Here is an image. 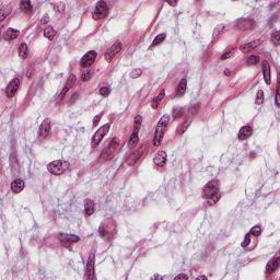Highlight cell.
I'll return each instance as SVG.
<instances>
[{"instance_id":"14","label":"cell","mask_w":280,"mask_h":280,"mask_svg":"<svg viewBox=\"0 0 280 280\" xmlns=\"http://www.w3.org/2000/svg\"><path fill=\"white\" fill-rule=\"evenodd\" d=\"M50 132V122L49 119H45L42 122L41 127H39V137L46 138Z\"/></svg>"},{"instance_id":"54","label":"cell","mask_w":280,"mask_h":280,"mask_svg":"<svg viewBox=\"0 0 280 280\" xmlns=\"http://www.w3.org/2000/svg\"><path fill=\"white\" fill-rule=\"evenodd\" d=\"M197 279H207V277H206V276H199Z\"/></svg>"},{"instance_id":"22","label":"cell","mask_w":280,"mask_h":280,"mask_svg":"<svg viewBox=\"0 0 280 280\" xmlns=\"http://www.w3.org/2000/svg\"><path fill=\"white\" fill-rule=\"evenodd\" d=\"M20 32L18 30H14V28H8V30L6 31V33H4L3 37L4 39H7V41H12V39H15L18 36H19Z\"/></svg>"},{"instance_id":"23","label":"cell","mask_w":280,"mask_h":280,"mask_svg":"<svg viewBox=\"0 0 280 280\" xmlns=\"http://www.w3.org/2000/svg\"><path fill=\"white\" fill-rule=\"evenodd\" d=\"M84 210H85V214L87 216H92L95 210V205H94L93 200L91 199H87L84 201Z\"/></svg>"},{"instance_id":"10","label":"cell","mask_w":280,"mask_h":280,"mask_svg":"<svg viewBox=\"0 0 280 280\" xmlns=\"http://www.w3.org/2000/svg\"><path fill=\"white\" fill-rule=\"evenodd\" d=\"M20 87V80L19 78H14L10 83L8 84L6 89V94L8 98H13L15 95V93L18 92V89Z\"/></svg>"},{"instance_id":"38","label":"cell","mask_w":280,"mask_h":280,"mask_svg":"<svg viewBox=\"0 0 280 280\" xmlns=\"http://www.w3.org/2000/svg\"><path fill=\"white\" fill-rule=\"evenodd\" d=\"M260 233H262V228H260L259 225H256V227L252 228L251 232H249V234H251V235H254V236L260 235Z\"/></svg>"},{"instance_id":"19","label":"cell","mask_w":280,"mask_h":280,"mask_svg":"<svg viewBox=\"0 0 280 280\" xmlns=\"http://www.w3.org/2000/svg\"><path fill=\"white\" fill-rule=\"evenodd\" d=\"M278 267H279V258L275 257L268 262V264H267V266H266V271L268 273H272L277 270Z\"/></svg>"},{"instance_id":"45","label":"cell","mask_w":280,"mask_h":280,"mask_svg":"<svg viewBox=\"0 0 280 280\" xmlns=\"http://www.w3.org/2000/svg\"><path fill=\"white\" fill-rule=\"evenodd\" d=\"M52 6L56 8L57 11H60V12L61 11H63V8H65V4L61 3V2H58V3H52Z\"/></svg>"},{"instance_id":"39","label":"cell","mask_w":280,"mask_h":280,"mask_svg":"<svg viewBox=\"0 0 280 280\" xmlns=\"http://www.w3.org/2000/svg\"><path fill=\"white\" fill-rule=\"evenodd\" d=\"M258 61H259V57L258 56H249L248 58L246 59L247 65H256Z\"/></svg>"},{"instance_id":"40","label":"cell","mask_w":280,"mask_h":280,"mask_svg":"<svg viewBox=\"0 0 280 280\" xmlns=\"http://www.w3.org/2000/svg\"><path fill=\"white\" fill-rule=\"evenodd\" d=\"M142 73V70L141 69H133L132 71L130 72V74H129V76H130V78H132V79H137L138 77H140V74Z\"/></svg>"},{"instance_id":"32","label":"cell","mask_w":280,"mask_h":280,"mask_svg":"<svg viewBox=\"0 0 280 280\" xmlns=\"http://www.w3.org/2000/svg\"><path fill=\"white\" fill-rule=\"evenodd\" d=\"M223 28H224V26H223V25H219V26H217V28H214L213 36H212V43H214V42H216V39L218 38L219 36H220V34L222 33Z\"/></svg>"},{"instance_id":"12","label":"cell","mask_w":280,"mask_h":280,"mask_svg":"<svg viewBox=\"0 0 280 280\" xmlns=\"http://www.w3.org/2000/svg\"><path fill=\"white\" fill-rule=\"evenodd\" d=\"M85 278L88 279H94V254H91L87 262V268H85Z\"/></svg>"},{"instance_id":"50","label":"cell","mask_w":280,"mask_h":280,"mask_svg":"<svg viewBox=\"0 0 280 280\" xmlns=\"http://www.w3.org/2000/svg\"><path fill=\"white\" fill-rule=\"evenodd\" d=\"M161 278H162L161 276H159V275H154V276H153V277H152V279H161Z\"/></svg>"},{"instance_id":"33","label":"cell","mask_w":280,"mask_h":280,"mask_svg":"<svg viewBox=\"0 0 280 280\" xmlns=\"http://www.w3.org/2000/svg\"><path fill=\"white\" fill-rule=\"evenodd\" d=\"M183 115H184L183 107H175V108L173 109V116H174L175 119H178V118H181Z\"/></svg>"},{"instance_id":"41","label":"cell","mask_w":280,"mask_h":280,"mask_svg":"<svg viewBox=\"0 0 280 280\" xmlns=\"http://www.w3.org/2000/svg\"><path fill=\"white\" fill-rule=\"evenodd\" d=\"M10 11H11V9H10V7H9V6L8 7H4L3 9H1V20H2V21L6 19V17L9 14V13H10Z\"/></svg>"},{"instance_id":"53","label":"cell","mask_w":280,"mask_h":280,"mask_svg":"<svg viewBox=\"0 0 280 280\" xmlns=\"http://www.w3.org/2000/svg\"><path fill=\"white\" fill-rule=\"evenodd\" d=\"M77 96H78V93H76V94H74V95H73V98H72V100H71V103L73 102L74 100H76V98H77Z\"/></svg>"},{"instance_id":"48","label":"cell","mask_w":280,"mask_h":280,"mask_svg":"<svg viewBox=\"0 0 280 280\" xmlns=\"http://www.w3.org/2000/svg\"><path fill=\"white\" fill-rule=\"evenodd\" d=\"M175 279H188V277L186 275H184V273H181V275H177L175 277Z\"/></svg>"},{"instance_id":"49","label":"cell","mask_w":280,"mask_h":280,"mask_svg":"<svg viewBox=\"0 0 280 280\" xmlns=\"http://www.w3.org/2000/svg\"><path fill=\"white\" fill-rule=\"evenodd\" d=\"M48 21H49V18H48L47 15H45V17H44L43 19L41 20V24H46Z\"/></svg>"},{"instance_id":"4","label":"cell","mask_w":280,"mask_h":280,"mask_svg":"<svg viewBox=\"0 0 280 280\" xmlns=\"http://www.w3.org/2000/svg\"><path fill=\"white\" fill-rule=\"evenodd\" d=\"M108 14V7L105 1H98L92 12V18L94 20H102Z\"/></svg>"},{"instance_id":"26","label":"cell","mask_w":280,"mask_h":280,"mask_svg":"<svg viewBox=\"0 0 280 280\" xmlns=\"http://www.w3.org/2000/svg\"><path fill=\"white\" fill-rule=\"evenodd\" d=\"M20 7H21L22 11L26 13H31L32 12V3H31L28 0H24V1H21L20 3Z\"/></svg>"},{"instance_id":"27","label":"cell","mask_w":280,"mask_h":280,"mask_svg":"<svg viewBox=\"0 0 280 280\" xmlns=\"http://www.w3.org/2000/svg\"><path fill=\"white\" fill-rule=\"evenodd\" d=\"M138 140H139V138H138V133L136 132H132L131 133V136L129 137V140H128V147L130 149L135 148V146L138 143Z\"/></svg>"},{"instance_id":"3","label":"cell","mask_w":280,"mask_h":280,"mask_svg":"<svg viewBox=\"0 0 280 280\" xmlns=\"http://www.w3.org/2000/svg\"><path fill=\"white\" fill-rule=\"evenodd\" d=\"M118 144H119V141H118L117 138H114V139L111 140V142L108 143L107 148L105 149L104 151L101 154V161H108V160L113 159L114 154H115L116 150L118 148Z\"/></svg>"},{"instance_id":"42","label":"cell","mask_w":280,"mask_h":280,"mask_svg":"<svg viewBox=\"0 0 280 280\" xmlns=\"http://www.w3.org/2000/svg\"><path fill=\"white\" fill-rule=\"evenodd\" d=\"M98 92H100V94L102 96H107L109 93H111V89H109L108 87H102Z\"/></svg>"},{"instance_id":"7","label":"cell","mask_w":280,"mask_h":280,"mask_svg":"<svg viewBox=\"0 0 280 280\" xmlns=\"http://www.w3.org/2000/svg\"><path fill=\"white\" fill-rule=\"evenodd\" d=\"M58 238H59V241H60L61 245L65 247H68V248H70L71 244H73V243H76L79 241V236L72 235V234H66V233L59 234Z\"/></svg>"},{"instance_id":"36","label":"cell","mask_w":280,"mask_h":280,"mask_svg":"<svg viewBox=\"0 0 280 280\" xmlns=\"http://www.w3.org/2000/svg\"><path fill=\"white\" fill-rule=\"evenodd\" d=\"M271 42H272L275 45H279V43H280V33L278 32V31H276V32L272 33V35H271Z\"/></svg>"},{"instance_id":"2","label":"cell","mask_w":280,"mask_h":280,"mask_svg":"<svg viewBox=\"0 0 280 280\" xmlns=\"http://www.w3.org/2000/svg\"><path fill=\"white\" fill-rule=\"evenodd\" d=\"M70 164L65 160H56V161L50 162L47 165V170L52 175H61L68 171Z\"/></svg>"},{"instance_id":"29","label":"cell","mask_w":280,"mask_h":280,"mask_svg":"<svg viewBox=\"0 0 280 280\" xmlns=\"http://www.w3.org/2000/svg\"><path fill=\"white\" fill-rule=\"evenodd\" d=\"M141 122H142V117L140 115H137L135 117V120H133V132L138 133L140 129V126H141Z\"/></svg>"},{"instance_id":"16","label":"cell","mask_w":280,"mask_h":280,"mask_svg":"<svg viewBox=\"0 0 280 280\" xmlns=\"http://www.w3.org/2000/svg\"><path fill=\"white\" fill-rule=\"evenodd\" d=\"M153 162L158 166H164L166 163V153L164 151H159L153 158Z\"/></svg>"},{"instance_id":"46","label":"cell","mask_w":280,"mask_h":280,"mask_svg":"<svg viewBox=\"0 0 280 280\" xmlns=\"http://www.w3.org/2000/svg\"><path fill=\"white\" fill-rule=\"evenodd\" d=\"M101 117H102V113L98 114V116H95V117H94V119H93V127H96V125H98V122H100Z\"/></svg>"},{"instance_id":"34","label":"cell","mask_w":280,"mask_h":280,"mask_svg":"<svg viewBox=\"0 0 280 280\" xmlns=\"http://www.w3.org/2000/svg\"><path fill=\"white\" fill-rule=\"evenodd\" d=\"M92 76H93V70H85L81 76V79L82 81H88L92 78Z\"/></svg>"},{"instance_id":"8","label":"cell","mask_w":280,"mask_h":280,"mask_svg":"<svg viewBox=\"0 0 280 280\" xmlns=\"http://www.w3.org/2000/svg\"><path fill=\"white\" fill-rule=\"evenodd\" d=\"M120 50H122V43H120V42H116V43L114 44L106 52H105V55H104L105 60H106L107 62H111V61L114 59V57L117 56V54L120 52Z\"/></svg>"},{"instance_id":"21","label":"cell","mask_w":280,"mask_h":280,"mask_svg":"<svg viewBox=\"0 0 280 280\" xmlns=\"http://www.w3.org/2000/svg\"><path fill=\"white\" fill-rule=\"evenodd\" d=\"M186 88H187V81H186L185 78H183L181 81H179L178 85H177V90H176V93H175V96H176V98L183 96L186 92Z\"/></svg>"},{"instance_id":"11","label":"cell","mask_w":280,"mask_h":280,"mask_svg":"<svg viewBox=\"0 0 280 280\" xmlns=\"http://www.w3.org/2000/svg\"><path fill=\"white\" fill-rule=\"evenodd\" d=\"M236 28L243 31L252 30L255 28V22L251 19H240L236 22Z\"/></svg>"},{"instance_id":"51","label":"cell","mask_w":280,"mask_h":280,"mask_svg":"<svg viewBox=\"0 0 280 280\" xmlns=\"http://www.w3.org/2000/svg\"><path fill=\"white\" fill-rule=\"evenodd\" d=\"M168 4H171V6H176L177 2H176V1H175V2H170V1H168Z\"/></svg>"},{"instance_id":"13","label":"cell","mask_w":280,"mask_h":280,"mask_svg":"<svg viewBox=\"0 0 280 280\" xmlns=\"http://www.w3.org/2000/svg\"><path fill=\"white\" fill-rule=\"evenodd\" d=\"M262 76H264L266 84H270L271 83V73H270V66H269L268 61H266V60L262 61Z\"/></svg>"},{"instance_id":"47","label":"cell","mask_w":280,"mask_h":280,"mask_svg":"<svg viewBox=\"0 0 280 280\" xmlns=\"http://www.w3.org/2000/svg\"><path fill=\"white\" fill-rule=\"evenodd\" d=\"M275 102H276V105L279 106V89H278V87H277V90H276V100H275Z\"/></svg>"},{"instance_id":"25","label":"cell","mask_w":280,"mask_h":280,"mask_svg":"<svg viewBox=\"0 0 280 280\" xmlns=\"http://www.w3.org/2000/svg\"><path fill=\"white\" fill-rule=\"evenodd\" d=\"M164 95H165V91L164 90H161V92H160V94L157 96V98H153L152 103H151V105H152L153 108H158V106H159V104L161 103V101L163 100Z\"/></svg>"},{"instance_id":"43","label":"cell","mask_w":280,"mask_h":280,"mask_svg":"<svg viewBox=\"0 0 280 280\" xmlns=\"http://www.w3.org/2000/svg\"><path fill=\"white\" fill-rule=\"evenodd\" d=\"M249 242H251V234H246V235H245V238H244V241H243V243H242V246L243 247H246L247 245L249 244Z\"/></svg>"},{"instance_id":"9","label":"cell","mask_w":280,"mask_h":280,"mask_svg":"<svg viewBox=\"0 0 280 280\" xmlns=\"http://www.w3.org/2000/svg\"><path fill=\"white\" fill-rule=\"evenodd\" d=\"M96 56H98V52H94V50H90V52H88L87 54H85L84 56L81 58L80 66H81V67H83V68L90 67V66H91L92 63L94 62V60H95Z\"/></svg>"},{"instance_id":"18","label":"cell","mask_w":280,"mask_h":280,"mask_svg":"<svg viewBox=\"0 0 280 280\" xmlns=\"http://www.w3.org/2000/svg\"><path fill=\"white\" fill-rule=\"evenodd\" d=\"M76 81H77L76 76H73V74H71V76H70L69 78H68L67 82H66L65 87H63V90H62V91H61V93H60V98H63V95H65V94L67 93V92L69 91V90L71 89V88L74 85V83H76Z\"/></svg>"},{"instance_id":"44","label":"cell","mask_w":280,"mask_h":280,"mask_svg":"<svg viewBox=\"0 0 280 280\" xmlns=\"http://www.w3.org/2000/svg\"><path fill=\"white\" fill-rule=\"evenodd\" d=\"M232 55H233V50L230 49V50H228V52H225L224 54L221 56V59H222V60H224V59H227V58H230Z\"/></svg>"},{"instance_id":"28","label":"cell","mask_w":280,"mask_h":280,"mask_svg":"<svg viewBox=\"0 0 280 280\" xmlns=\"http://www.w3.org/2000/svg\"><path fill=\"white\" fill-rule=\"evenodd\" d=\"M56 35V31L52 28V26H47V28L44 30V36L48 39H52Z\"/></svg>"},{"instance_id":"24","label":"cell","mask_w":280,"mask_h":280,"mask_svg":"<svg viewBox=\"0 0 280 280\" xmlns=\"http://www.w3.org/2000/svg\"><path fill=\"white\" fill-rule=\"evenodd\" d=\"M19 56L22 59H25L28 56V48L25 43H21L19 46Z\"/></svg>"},{"instance_id":"1","label":"cell","mask_w":280,"mask_h":280,"mask_svg":"<svg viewBox=\"0 0 280 280\" xmlns=\"http://www.w3.org/2000/svg\"><path fill=\"white\" fill-rule=\"evenodd\" d=\"M168 119H170L168 115H163L160 118L159 122H158L157 127H155V131H154V137H153V146L154 147H159L161 144L164 132H165L166 127H168Z\"/></svg>"},{"instance_id":"37","label":"cell","mask_w":280,"mask_h":280,"mask_svg":"<svg viewBox=\"0 0 280 280\" xmlns=\"http://www.w3.org/2000/svg\"><path fill=\"white\" fill-rule=\"evenodd\" d=\"M219 199H220V194H216L213 195L212 197H210V198H208V205L210 206H213L214 203H217V201H219Z\"/></svg>"},{"instance_id":"15","label":"cell","mask_w":280,"mask_h":280,"mask_svg":"<svg viewBox=\"0 0 280 280\" xmlns=\"http://www.w3.org/2000/svg\"><path fill=\"white\" fill-rule=\"evenodd\" d=\"M260 43H262L260 39H256V41L249 42V43H246V44H243V45H241L240 50L242 52H251V50H253L254 48L257 47Z\"/></svg>"},{"instance_id":"30","label":"cell","mask_w":280,"mask_h":280,"mask_svg":"<svg viewBox=\"0 0 280 280\" xmlns=\"http://www.w3.org/2000/svg\"><path fill=\"white\" fill-rule=\"evenodd\" d=\"M165 36H166V35L164 34V33H162V34L158 35V36L155 37L154 39H153L152 45H151V47H150V48H153V47H155V46H157V45H160V44H161L162 42L164 41V39H165Z\"/></svg>"},{"instance_id":"52","label":"cell","mask_w":280,"mask_h":280,"mask_svg":"<svg viewBox=\"0 0 280 280\" xmlns=\"http://www.w3.org/2000/svg\"><path fill=\"white\" fill-rule=\"evenodd\" d=\"M224 74H225V76H230V74H231V71H229V70H225Z\"/></svg>"},{"instance_id":"35","label":"cell","mask_w":280,"mask_h":280,"mask_svg":"<svg viewBox=\"0 0 280 280\" xmlns=\"http://www.w3.org/2000/svg\"><path fill=\"white\" fill-rule=\"evenodd\" d=\"M262 102H264V92H262V90H259V91L257 92V95H256L255 103L257 105H262Z\"/></svg>"},{"instance_id":"20","label":"cell","mask_w":280,"mask_h":280,"mask_svg":"<svg viewBox=\"0 0 280 280\" xmlns=\"http://www.w3.org/2000/svg\"><path fill=\"white\" fill-rule=\"evenodd\" d=\"M23 188H24V182H23V179H21V178L14 179V181L12 182V184H11V189H12V192H15V194L21 192L22 190H23Z\"/></svg>"},{"instance_id":"6","label":"cell","mask_w":280,"mask_h":280,"mask_svg":"<svg viewBox=\"0 0 280 280\" xmlns=\"http://www.w3.org/2000/svg\"><path fill=\"white\" fill-rule=\"evenodd\" d=\"M108 129H109V124H106V125H103L102 127H100L96 130V132L92 137V148H95L96 146L100 144V142L103 140V138L107 133Z\"/></svg>"},{"instance_id":"5","label":"cell","mask_w":280,"mask_h":280,"mask_svg":"<svg viewBox=\"0 0 280 280\" xmlns=\"http://www.w3.org/2000/svg\"><path fill=\"white\" fill-rule=\"evenodd\" d=\"M219 187H220V183H219L218 179H212V181H210L209 183L203 187L202 197L206 199H208V198H210V197L213 196V195L218 194Z\"/></svg>"},{"instance_id":"31","label":"cell","mask_w":280,"mask_h":280,"mask_svg":"<svg viewBox=\"0 0 280 280\" xmlns=\"http://www.w3.org/2000/svg\"><path fill=\"white\" fill-rule=\"evenodd\" d=\"M138 159H139V153H138V152H133V153H131V154L128 157L127 163H128V165H133V164H135L136 162L138 161Z\"/></svg>"},{"instance_id":"17","label":"cell","mask_w":280,"mask_h":280,"mask_svg":"<svg viewBox=\"0 0 280 280\" xmlns=\"http://www.w3.org/2000/svg\"><path fill=\"white\" fill-rule=\"evenodd\" d=\"M253 133V129L251 126H244L240 129L238 131V139L240 140H246L247 138H249Z\"/></svg>"}]
</instances>
